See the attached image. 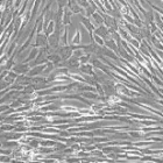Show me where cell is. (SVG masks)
<instances>
[{
  "label": "cell",
  "mask_w": 163,
  "mask_h": 163,
  "mask_svg": "<svg viewBox=\"0 0 163 163\" xmlns=\"http://www.w3.org/2000/svg\"><path fill=\"white\" fill-rule=\"evenodd\" d=\"M39 143H40V142H39L37 140H33V141L30 142V147H34V148H36V147L39 146Z\"/></svg>",
  "instance_id": "12"
},
{
  "label": "cell",
  "mask_w": 163,
  "mask_h": 163,
  "mask_svg": "<svg viewBox=\"0 0 163 163\" xmlns=\"http://www.w3.org/2000/svg\"><path fill=\"white\" fill-rule=\"evenodd\" d=\"M105 46H106L108 49L113 50V51H117V49H118L117 43H115V40L112 39V37H108L107 40H105Z\"/></svg>",
  "instance_id": "5"
},
{
  "label": "cell",
  "mask_w": 163,
  "mask_h": 163,
  "mask_svg": "<svg viewBox=\"0 0 163 163\" xmlns=\"http://www.w3.org/2000/svg\"><path fill=\"white\" fill-rule=\"evenodd\" d=\"M159 92H161V93L163 94V89H159Z\"/></svg>",
  "instance_id": "16"
},
{
  "label": "cell",
  "mask_w": 163,
  "mask_h": 163,
  "mask_svg": "<svg viewBox=\"0 0 163 163\" xmlns=\"http://www.w3.org/2000/svg\"><path fill=\"white\" fill-rule=\"evenodd\" d=\"M1 161L4 162V161H9V160H8V157H7V156H5V157L2 156V157H1Z\"/></svg>",
  "instance_id": "14"
},
{
  "label": "cell",
  "mask_w": 163,
  "mask_h": 163,
  "mask_svg": "<svg viewBox=\"0 0 163 163\" xmlns=\"http://www.w3.org/2000/svg\"><path fill=\"white\" fill-rule=\"evenodd\" d=\"M94 42H96L97 44L101 46V47L105 46V41L101 39V36H99V35H97V34H96V36H94Z\"/></svg>",
  "instance_id": "10"
},
{
  "label": "cell",
  "mask_w": 163,
  "mask_h": 163,
  "mask_svg": "<svg viewBox=\"0 0 163 163\" xmlns=\"http://www.w3.org/2000/svg\"><path fill=\"white\" fill-rule=\"evenodd\" d=\"M71 42H72V46H76V44H78L81 42V33H79V30H76L75 36H74Z\"/></svg>",
  "instance_id": "9"
},
{
  "label": "cell",
  "mask_w": 163,
  "mask_h": 163,
  "mask_svg": "<svg viewBox=\"0 0 163 163\" xmlns=\"http://www.w3.org/2000/svg\"><path fill=\"white\" fill-rule=\"evenodd\" d=\"M129 42H131V44L133 46V47H135V48H140V43L136 41V40H133V39H129L128 40Z\"/></svg>",
  "instance_id": "11"
},
{
  "label": "cell",
  "mask_w": 163,
  "mask_h": 163,
  "mask_svg": "<svg viewBox=\"0 0 163 163\" xmlns=\"http://www.w3.org/2000/svg\"><path fill=\"white\" fill-rule=\"evenodd\" d=\"M48 44V40L46 35H41L37 34L36 36V42H35V47H46Z\"/></svg>",
  "instance_id": "2"
},
{
  "label": "cell",
  "mask_w": 163,
  "mask_h": 163,
  "mask_svg": "<svg viewBox=\"0 0 163 163\" xmlns=\"http://www.w3.org/2000/svg\"><path fill=\"white\" fill-rule=\"evenodd\" d=\"M82 94H83V97H84V98L94 99V100H97V99H98V97H99V94L93 93V91H91V92H84V93H82Z\"/></svg>",
  "instance_id": "8"
},
{
  "label": "cell",
  "mask_w": 163,
  "mask_h": 163,
  "mask_svg": "<svg viewBox=\"0 0 163 163\" xmlns=\"http://www.w3.org/2000/svg\"><path fill=\"white\" fill-rule=\"evenodd\" d=\"M159 54L161 55V57H162V58H163V51H159Z\"/></svg>",
  "instance_id": "15"
},
{
  "label": "cell",
  "mask_w": 163,
  "mask_h": 163,
  "mask_svg": "<svg viewBox=\"0 0 163 163\" xmlns=\"http://www.w3.org/2000/svg\"><path fill=\"white\" fill-rule=\"evenodd\" d=\"M36 55H39V50H37V47H35V46H34V48H33V49H32V51L29 53V56L25 60V63L29 62L32 58H35V57H36Z\"/></svg>",
  "instance_id": "7"
},
{
  "label": "cell",
  "mask_w": 163,
  "mask_h": 163,
  "mask_svg": "<svg viewBox=\"0 0 163 163\" xmlns=\"http://www.w3.org/2000/svg\"><path fill=\"white\" fill-rule=\"evenodd\" d=\"M44 69H46V65H35L34 69H30V71L28 72V75H29V77H34V76L41 75Z\"/></svg>",
  "instance_id": "3"
},
{
  "label": "cell",
  "mask_w": 163,
  "mask_h": 163,
  "mask_svg": "<svg viewBox=\"0 0 163 163\" xmlns=\"http://www.w3.org/2000/svg\"><path fill=\"white\" fill-rule=\"evenodd\" d=\"M153 134H157V135H163V131H161V132H156V133H150V135H153Z\"/></svg>",
  "instance_id": "13"
},
{
  "label": "cell",
  "mask_w": 163,
  "mask_h": 163,
  "mask_svg": "<svg viewBox=\"0 0 163 163\" xmlns=\"http://www.w3.org/2000/svg\"><path fill=\"white\" fill-rule=\"evenodd\" d=\"M94 33L97 34V35H99V36H101V37H107L108 35H110V33H108V27H105V26H100L98 29H94Z\"/></svg>",
  "instance_id": "4"
},
{
  "label": "cell",
  "mask_w": 163,
  "mask_h": 163,
  "mask_svg": "<svg viewBox=\"0 0 163 163\" xmlns=\"http://www.w3.org/2000/svg\"><path fill=\"white\" fill-rule=\"evenodd\" d=\"M13 71L19 74V75H25V74H28L30 71V68L27 64H18L13 68Z\"/></svg>",
  "instance_id": "1"
},
{
  "label": "cell",
  "mask_w": 163,
  "mask_h": 163,
  "mask_svg": "<svg viewBox=\"0 0 163 163\" xmlns=\"http://www.w3.org/2000/svg\"><path fill=\"white\" fill-rule=\"evenodd\" d=\"M92 20H93V22H94L96 25H99V26H101V25L104 23L103 16H101L100 14H98V13H94V14L92 15Z\"/></svg>",
  "instance_id": "6"
}]
</instances>
